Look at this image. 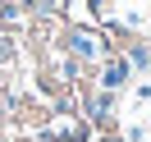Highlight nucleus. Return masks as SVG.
Listing matches in <instances>:
<instances>
[{
  "instance_id": "nucleus-1",
  "label": "nucleus",
  "mask_w": 151,
  "mask_h": 142,
  "mask_svg": "<svg viewBox=\"0 0 151 142\" xmlns=\"http://www.w3.org/2000/svg\"><path fill=\"white\" fill-rule=\"evenodd\" d=\"M101 37H96V32H87V28H73L69 32V55L73 60H101Z\"/></svg>"
},
{
  "instance_id": "nucleus-2",
  "label": "nucleus",
  "mask_w": 151,
  "mask_h": 142,
  "mask_svg": "<svg viewBox=\"0 0 151 142\" xmlns=\"http://www.w3.org/2000/svg\"><path fill=\"white\" fill-rule=\"evenodd\" d=\"M128 55H114V60H105V69H101V87L105 92H114V87H124L128 83Z\"/></svg>"
}]
</instances>
